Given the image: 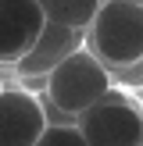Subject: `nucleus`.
I'll list each match as a JSON object with an SVG mask.
<instances>
[{
	"mask_svg": "<svg viewBox=\"0 0 143 146\" xmlns=\"http://www.w3.org/2000/svg\"><path fill=\"white\" fill-rule=\"evenodd\" d=\"M104 4H107V0H104Z\"/></svg>",
	"mask_w": 143,
	"mask_h": 146,
	"instance_id": "9d476101",
	"label": "nucleus"
},
{
	"mask_svg": "<svg viewBox=\"0 0 143 146\" xmlns=\"http://www.w3.org/2000/svg\"><path fill=\"white\" fill-rule=\"evenodd\" d=\"M43 7H47L50 21L82 32V29H93V21H97L104 0H43Z\"/></svg>",
	"mask_w": 143,
	"mask_h": 146,
	"instance_id": "0eeeda50",
	"label": "nucleus"
},
{
	"mask_svg": "<svg viewBox=\"0 0 143 146\" xmlns=\"http://www.w3.org/2000/svg\"><path fill=\"white\" fill-rule=\"evenodd\" d=\"M90 50L111 71L143 64V4L107 0L90 29Z\"/></svg>",
	"mask_w": 143,
	"mask_h": 146,
	"instance_id": "f257e3e1",
	"label": "nucleus"
},
{
	"mask_svg": "<svg viewBox=\"0 0 143 146\" xmlns=\"http://www.w3.org/2000/svg\"><path fill=\"white\" fill-rule=\"evenodd\" d=\"M132 4H143V0H132Z\"/></svg>",
	"mask_w": 143,
	"mask_h": 146,
	"instance_id": "1a4fd4ad",
	"label": "nucleus"
},
{
	"mask_svg": "<svg viewBox=\"0 0 143 146\" xmlns=\"http://www.w3.org/2000/svg\"><path fill=\"white\" fill-rule=\"evenodd\" d=\"M75 125L90 146H143V104L111 89Z\"/></svg>",
	"mask_w": 143,
	"mask_h": 146,
	"instance_id": "7ed1b4c3",
	"label": "nucleus"
},
{
	"mask_svg": "<svg viewBox=\"0 0 143 146\" xmlns=\"http://www.w3.org/2000/svg\"><path fill=\"white\" fill-rule=\"evenodd\" d=\"M75 50H82V32L50 21L47 32H43V39L36 43V50L25 57V61H18L14 68H18L21 75H29V78H50Z\"/></svg>",
	"mask_w": 143,
	"mask_h": 146,
	"instance_id": "423d86ee",
	"label": "nucleus"
},
{
	"mask_svg": "<svg viewBox=\"0 0 143 146\" xmlns=\"http://www.w3.org/2000/svg\"><path fill=\"white\" fill-rule=\"evenodd\" d=\"M111 93V68L100 61L93 50H75L54 75L47 78L50 107L72 118H82L90 107Z\"/></svg>",
	"mask_w": 143,
	"mask_h": 146,
	"instance_id": "f03ea898",
	"label": "nucleus"
},
{
	"mask_svg": "<svg viewBox=\"0 0 143 146\" xmlns=\"http://www.w3.org/2000/svg\"><path fill=\"white\" fill-rule=\"evenodd\" d=\"M50 25L43 0H0V57L7 64L25 61Z\"/></svg>",
	"mask_w": 143,
	"mask_h": 146,
	"instance_id": "20e7f679",
	"label": "nucleus"
},
{
	"mask_svg": "<svg viewBox=\"0 0 143 146\" xmlns=\"http://www.w3.org/2000/svg\"><path fill=\"white\" fill-rule=\"evenodd\" d=\"M47 128V107L32 93L7 86L0 96V146H39Z\"/></svg>",
	"mask_w": 143,
	"mask_h": 146,
	"instance_id": "39448f33",
	"label": "nucleus"
},
{
	"mask_svg": "<svg viewBox=\"0 0 143 146\" xmlns=\"http://www.w3.org/2000/svg\"><path fill=\"white\" fill-rule=\"evenodd\" d=\"M39 146H90L79 125H50L47 135L39 139Z\"/></svg>",
	"mask_w": 143,
	"mask_h": 146,
	"instance_id": "6e6552de",
	"label": "nucleus"
}]
</instances>
